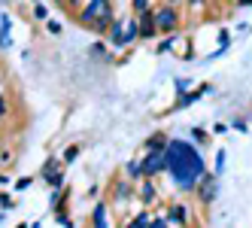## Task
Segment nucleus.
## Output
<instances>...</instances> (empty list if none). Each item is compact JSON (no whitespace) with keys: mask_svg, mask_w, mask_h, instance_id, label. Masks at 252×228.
<instances>
[{"mask_svg":"<svg viewBox=\"0 0 252 228\" xmlns=\"http://www.w3.org/2000/svg\"><path fill=\"white\" fill-rule=\"evenodd\" d=\"M164 164L170 170L173 183L183 192H191L197 186V180L207 173L204 159L197 155V149L191 143H186V140H167V146H164Z\"/></svg>","mask_w":252,"mask_h":228,"instance_id":"obj_1","label":"nucleus"},{"mask_svg":"<svg viewBox=\"0 0 252 228\" xmlns=\"http://www.w3.org/2000/svg\"><path fill=\"white\" fill-rule=\"evenodd\" d=\"M79 25L94 28V31L106 33V31H110V25H113V9H110V0H88V6L79 12Z\"/></svg>","mask_w":252,"mask_h":228,"instance_id":"obj_2","label":"nucleus"},{"mask_svg":"<svg viewBox=\"0 0 252 228\" xmlns=\"http://www.w3.org/2000/svg\"><path fill=\"white\" fill-rule=\"evenodd\" d=\"M152 15H155V28L161 31V33H173L176 28H179V12H176V6H158V9H152Z\"/></svg>","mask_w":252,"mask_h":228,"instance_id":"obj_3","label":"nucleus"},{"mask_svg":"<svg viewBox=\"0 0 252 228\" xmlns=\"http://www.w3.org/2000/svg\"><path fill=\"white\" fill-rule=\"evenodd\" d=\"M161 170H167V164H164V149H149L146 162H143V177H158Z\"/></svg>","mask_w":252,"mask_h":228,"instance_id":"obj_4","label":"nucleus"},{"mask_svg":"<svg viewBox=\"0 0 252 228\" xmlns=\"http://www.w3.org/2000/svg\"><path fill=\"white\" fill-rule=\"evenodd\" d=\"M216 195H219V183H216V173H204L201 180H197V198L204 204H210Z\"/></svg>","mask_w":252,"mask_h":228,"instance_id":"obj_5","label":"nucleus"},{"mask_svg":"<svg viewBox=\"0 0 252 228\" xmlns=\"http://www.w3.org/2000/svg\"><path fill=\"white\" fill-rule=\"evenodd\" d=\"M64 164L61 162H55V159H49L46 164H43V180L52 186V189H61V183H64V170H61Z\"/></svg>","mask_w":252,"mask_h":228,"instance_id":"obj_6","label":"nucleus"},{"mask_svg":"<svg viewBox=\"0 0 252 228\" xmlns=\"http://www.w3.org/2000/svg\"><path fill=\"white\" fill-rule=\"evenodd\" d=\"M155 31H158V28H155V15H152V9L140 12V37H143V40H149Z\"/></svg>","mask_w":252,"mask_h":228,"instance_id":"obj_7","label":"nucleus"},{"mask_svg":"<svg viewBox=\"0 0 252 228\" xmlns=\"http://www.w3.org/2000/svg\"><path fill=\"white\" fill-rule=\"evenodd\" d=\"M106 33H110V43L113 46H125V22H113Z\"/></svg>","mask_w":252,"mask_h":228,"instance_id":"obj_8","label":"nucleus"},{"mask_svg":"<svg viewBox=\"0 0 252 228\" xmlns=\"http://www.w3.org/2000/svg\"><path fill=\"white\" fill-rule=\"evenodd\" d=\"M207 92H210V85H201V89H194L191 95H183V98H179V100H176V107H179V110H183V107H189V103H194L197 98H204Z\"/></svg>","mask_w":252,"mask_h":228,"instance_id":"obj_9","label":"nucleus"},{"mask_svg":"<svg viewBox=\"0 0 252 228\" xmlns=\"http://www.w3.org/2000/svg\"><path fill=\"white\" fill-rule=\"evenodd\" d=\"M137 37H140V22L137 19H128V22H125V46L134 43Z\"/></svg>","mask_w":252,"mask_h":228,"instance_id":"obj_10","label":"nucleus"},{"mask_svg":"<svg viewBox=\"0 0 252 228\" xmlns=\"http://www.w3.org/2000/svg\"><path fill=\"white\" fill-rule=\"evenodd\" d=\"M158 198V192H155V186H152V177H146V183H143V189H140V201L143 204H152Z\"/></svg>","mask_w":252,"mask_h":228,"instance_id":"obj_11","label":"nucleus"},{"mask_svg":"<svg viewBox=\"0 0 252 228\" xmlns=\"http://www.w3.org/2000/svg\"><path fill=\"white\" fill-rule=\"evenodd\" d=\"M9 31H12V22H9V15H3L0 19V49L9 46Z\"/></svg>","mask_w":252,"mask_h":228,"instance_id":"obj_12","label":"nucleus"},{"mask_svg":"<svg viewBox=\"0 0 252 228\" xmlns=\"http://www.w3.org/2000/svg\"><path fill=\"white\" fill-rule=\"evenodd\" d=\"M106 222V204H94V213H92V225H97V228H103Z\"/></svg>","mask_w":252,"mask_h":228,"instance_id":"obj_13","label":"nucleus"},{"mask_svg":"<svg viewBox=\"0 0 252 228\" xmlns=\"http://www.w3.org/2000/svg\"><path fill=\"white\" fill-rule=\"evenodd\" d=\"M186 222V207H173L167 213V225H183Z\"/></svg>","mask_w":252,"mask_h":228,"instance_id":"obj_14","label":"nucleus"},{"mask_svg":"<svg viewBox=\"0 0 252 228\" xmlns=\"http://www.w3.org/2000/svg\"><path fill=\"white\" fill-rule=\"evenodd\" d=\"M125 177H128V180H140V177H143V162H128V167H125Z\"/></svg>","mask_w":252,"mask_h":228,"instance_id":"obj_15","label":"nucleus"},{"mask_svg":"<svg viewBox=\"0 0 252 228\" xmlns=\"http://www.w3.org/2000/svg\"><path fill=\"white\" fill-rule=\"evenodd\" d=\"M164 146H167V137L164 134H155V137L146 140V149H164Z\"/></svg>","mask_w":252,"mask_h":228,"instance_id":"obj_16","label":"nucleus"},{"mask_svg":"<svg viewBox=\"0 0 252 228\" xmlns=\"http://www.w3.org/2000/svg\"><path fill=\"white\" fill-rule=\"evenodd\" d=\"M146 225H152V216L149 213H140L137 219H131V228H146Z\"/></svg>","mask_w":252,"mask_h":228,"instance_id":"obj_17","label":"nucleus"},{"mask_svg":"<svg viewBox=\"0 0 252 228\" xmlns=\"http://www.w3.org/2000/svg\"><path fill=\"white\" fill-rule=\"evenodd\" d=\"M92 55H94V58H106V61H110V52H106V46H103V43H94V46H92Z\"/></svg>","mask_w":252,"mask_h":228,"instance_id":"obj_18","label":"nucleus"},{"mask_svg":"<svg viewBox=\"0 0 252 228\" xmlns=\"http://www.w3.org/2000/svg\"><path fill=\"white\" fill-rule=\"evenodd\" d=\"M131 6H134V12H146L149 9V0H131Z\"/></svg>","mask_w":252,"mask_h":228,"instance_id":"obj_19","label":"nucleus"},{"mask_svg":"<svg viewBox=\"0 0 252 228\" xmlns=\"http://www.w3.org/2000/svg\"><path fill=\"white\" fill-rule=\"evenodd\" d=\"M222 167H225V152H219V155H216V177H219V173H222Z\"/></svg>","mask_w":252,"mask_h":228,"instance_id":"obj_20","label":"nucleus"},{"mask_svg":"<svg viewBox=\"0 0 252 228\" xmlns=\"http://www.w3.org/2000/svg\"><path fill=\"white\" fill-rule=\"evenodd\" d=\"M116 198H119V201L128 198V186H125V183H119V186H116Z\"/></svg>","mask_w":252,"mask_h":228,"instance_id":"obj_21","label":"nucleus"},{"mask_svg":"<svg viewBox=\"0 0 252 228\" xmlns=\"http://www.w3.org/2000/svg\"><path fill=\"white\" fill-rule=\"evenodd\" d=\"M76 155H79V146H70V149L64 152V162H73V159H76Z\"/></svg>","mask_w":252,"mask_h":228,"instance_id":"obj_22","label":"nucleus"},{"mask_svg":"<svg viewBox=\"0 0 252 228\" xmlns=\"http://www.w3.org/2000/svg\"><path fill=\"white\" fill-rule=\"evenodd\" d=\"M46 25H49V33H61V22H55V19H49Z\"/></svg>","mask_w":252,"mask_h":228,"instance_id":"obj_23","label":"nucleus"},{"mask_svg":"<svg viewBox=\"0 0 252 228\" xmlns=\"http://www.w3.org/2000/svg\"><path fill=\"white\" fill-rule=\"evenodd\" d=\"M228 43H231V37H228V31H219V46H222V49H225V46H228Z\"/></svg>","mask_w":252,"mask_h":228,"instance_id":"obj_24","label":"nucleus"},{"mask_svg":"<svg viewBox=\"0 0 252 228\" xmlns=\"http://www.w3.org/2000/svg\"><path fill=\"white\" fill-rule=\"evenodd\" d=\"M58 225H73V219H70L64 210H61V213H58Z\"/></svg>","mask_w":252,"mask_h":228,"instance_id":"obj_25","label":"nucleus"},{"mask_svg":"<svg viewBox=\"0 0 252 228\" xmlns=\"http://www.w3.org/2000/svg\"><path fill=\"white\" fill-rule=\"evenodd\" d=\"M28 186H31V177H22V180H19V183H15V189H19V192H25V189H28Z\"/></svg>","mask_w":252,"mask_h":228,"instance_id":"obj_26","label":"nucleus"},{"mask_svg":"<svg viewBox=\"0 0 252 228\" xmlns=\"http://www.w3.org/2000/svg\"><path fill=\"white\" fill-rule=\"evenodd\" d=\"M191 134H194V140H204V143H207V131L204 128H194Z\"/></svg>","mask_w":252,"mask_h":228,"instance_id":"obj_27","label":"nucleus"},{"mask_svg":"<svg viewBox=\"0 0 252 228\" xmlns=\"http://www.w3.org/2000/svg\"><path fill=\"white\" fill-rule=\"evenodd\" d=\"M176 92H179V95H186V92H189V82H186V79H179V82H176Z\"/></svg>","mask_w":252,"mask_h":228,"instance_id":"obj_28","label":"nucleus"},{"mask_svg":"<svg viewBox=\"0 0 252 228\" xmlns=\"http://www.w3.org/2000/svg\"><path fill=\"white\" fill-rule=\"evenodd\" d=\"M12 204H15V201H12L9 195H0V207H12Z\"/></svg>","mask_w":252,"mask_h":228,"instance_id":"obj_29","label":"nucleus"},{"mask_svg":"<svg viewBox=\"0 0 252 228\" xmlns=\"http://www.w3.org/2000/svg\"><path fill=\"white\" fill-rule=\"evenodd\" d=\"M33 15H37V19H46V6H33Z\"/></svg>","mask_w":252,"mask_h":228,"instance_id":"obj_30","label":"nucleus"},{"mask_svg":"<svg viewBox=\"0 0 252 228\" xmlns=\"http://www.w3.org/2000/svg\"><path fill=\"white\" fill-rule=\"evenodd\" d=\"M3 116H6V98L0 95V119H3Z\"/></svg>","mask_w":252,"mask_h":228,"instance_id":"obj_31","label":"nucleus"},{"mask_svg":"<svg viewBox=\"0 0 252 228\" xmlns=\"http://www.w3.org/2000/svg\"><path fill=\"white\" fill-rule=\"evenodd\" d=\"M189 3H191V6L197 9V6H204V3H207V0H189Z\"/></svg>","mask_w":252,"mask_h":228,"instance_id":"obj_32","label":"nucleus"},{"mask_svg":"<svg viewBox=\"0 0 252 228\" xmlns=\"http://www.w3.org/2000/svg\"><path fill=\"white\" fill-rule=\"evenodd\" d=\"M64 3H67V6H79V3H82V0H64Z\"/></svg>","mask_w":252,"mask_h":228,"instance_id":"obj_33","label":"nucleus"},{"mask_svg":"<svg viewBox=\"0 0 252 228\" xmlns=\"http://www.w3.org/2000/svg\"><path fill=\"white\" fill-rule=\"evenodd\" d=\"M9 183V177H6V173H0V186H6Z\"/></svg>","mask_w":252,"mask_h":228,"instance_id":"obj_34","label":"nucleus"},{"mask_svg":"<svg viewBox=\"0 0 252 228\" xmlns=\"http://www.w3.org/2000/svg\"><path fill=\"white\" fill-rule=\"evenodd\" d=\"M167 3H170V6H176V3H183V0H167Z\"/></svg>","mask_w":252,"mask_h":228,"instance_id":"obj_35","label":"nucleus"},{"mask_svg":"<svg viewBox=\"0 0 252 228\" xmlns=\"http://www.w3.org/2000/svg\"><path fill=\"white\" fill-rule=\"evenodd\" d=\"M3 219H6V216H3V213H0V225H3Z\"/></svg>","mask_w":252,"mask_h":228,"instance_id":"obj_36","label":"nucleus"},{"mask_svg":"<svg viewBox=\"0 0 252 228\" xmlns=\"http://www.w3.org/2000/svg\"><path fill=\"white\" fill-rule=\"evenodd\" d=\"M55 3H61V0H55Z\"/></svg>","mask_w":252,"mask_h":228,"instance_id":"obj_37","label":"nucleus"}]
</instances>
